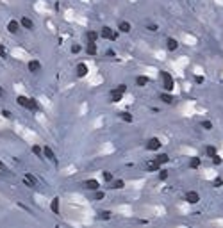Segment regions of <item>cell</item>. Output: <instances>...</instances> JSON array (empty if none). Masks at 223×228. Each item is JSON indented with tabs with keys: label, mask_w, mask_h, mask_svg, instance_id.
I'll return each instance as SVG.
<instances>
[{
	"label": "cell",
	"mask_w": 223,
	"mask_h": 228,
	"mask_svg": "<svg viewBox=\"0 0 223 228\" xmlns=\"http://www.w3.org/2000/svg\"><path fill=\"white\" fill-rule=\"evenodd\" d=\"M16 102L20 107L23 109H29V111H38V100L36 98H29V96H18Z\"/></svg>",
	"instance_id": "1"
},
{
	"label": "cell",
	"mask_w": 223,
	"mask_h": 228,
	"mask_svg": "<svg viewBox=\"0 0 223 228\" xmlns=\"http://www.w3.org/2000/svg\"><path fill=\"white\" fill-rule=\"evenodd\" d=\"M161 80H162V87H164V91L172 93V91H173V87H175V80H173L172 73H168V72H161Z\"/></svg>",
	"instance_id": "2"
},
{
	"label": "cell",
	"mask_w": 223,
	"mask_h": 228,
	"mask_svg": "<svg viewBox=\"0 0 223 228\" xmlns=\"http://www.w3.org/2000/svg\"><path fill=\"white\" fill-rule=\"evenodd\" d=\"M100 38H104V39H109V41H114L116 38H118V34L112 31L111 27H102V31H100V34H98Z\"/></svg>",
	"instance_id": "3"
},
{
	"label": "cell",
	"mask_w": 223,
	"mask_h": 228,
	"mask_svg": "<svg viewBox=\"0 0 223 228\" xmlns=\"http://www.w3.org/2000/svg\"><path fill=\"white\" fill-rule=\"evenodd\" d=\"M184 200H186L189 205H195V203H198V201H200V194H198L196 191H187V193H186V196H184Z\"/></svg>",
	"instance_id": "4"
},
{
	"label": "cell",
	"mask_w": 223,
	"mask_h": 228,
	"mask_svg": "<svg viewBox=\"0 0 223 228\" xmlns=\"http://www.w3.org/2000/svg\"><path fill=\"white\" fill-rule=\"evenodd\" d=\"M161 139L159 137H152V139H148V145H146V150H150V152H157L159 148H161Z\"/></svg>",
	"instance_id": "5"
},
{
	"label": "cell",
	"mask_w": 223,
	"mask_h": 228,
	"mask_svg": "<svg viewBox=\"0 0 223 228\" xmlns=\"http://www.w3.org/2000/svg\"><path fill=\"white\" fill-rule=\"evenodd\" d=\"M27 68H29V72H31V73H38L41 70V62L36 61V59H32V61L27 62Z\"/></svg>",
	"instance_id": "6"
},
{
	"label": "cell",
	"mask_w": 223,
	"mask_h": 228,
	"mask_svg": "<svg viewBox=\"0 0 223 228\" xmlns=\"http://www.w3.org/2000/svg\"><path fill=\"white\" fill-rule=\"evenodd\" d=\"M20 25L23 27V29H27V31H32V29H34V21H32L29 16H23V18L20 20Z\"/></svg>",
	"instance_id": "7"
},
{
	"label": "cell",
	"mask_w": 223,
	"mask_h": 228,
	"mask_svg": "<svg viewBox=\"0 0 223 228\" xmlns=\"http://www.w3.org/2000/svg\"><path fill=\"white\" fill-rule=\"evenodd\" d=\"M43 155L47 157L48 160H52V162L57 160V159H55V153H54V150H52L50 146H43Z\"/></svg>",
	"instance_id": "8"
},
{
	"label": "cell",
	"mask_w": 223,
	"mask_h": 228,
	"mask_svg": "<svg viewBox=\"0 0 223 228\" xmlns=\"http://www.w3.org/2000/svg\"><path fill=\"white\" fill-rule=\"evenodd\" d=\"M20 21H16V20H11L9 23H7V31L11 32V34H16V32L20 31Z\"/></svg>",
	"instance_id": "9"
},
{
	"label": "cell",
	"mask_w": 223,
	"mask_h": 228,
	"mask_svg": "<svg viewBox=\"0 0 223 228\" xmlns=\"http://www.w3.org/2000/svg\"><path fill=\"white\" fill-rule=\"evenodd\" d=\"M86 75H88V64H86V62H81V64H77V77L84 79Z\"/></svg>",
	"instance_id": "10"
},
{
	"label": "cell",
	"mask_w": 223,
	"mask_h": 228,
	"mask_svg": "<svg viewBox=\"0 0 223 228\" xmlns=\"http://www.w3.org/2000/svg\"><path fill=\"white\" fill-rule=\"evenodd\" d=\"M166 48H168L170 52H175V50L179 48V41L173 39V38H168V39H166Z\"/></svg>",
	"instance_id": "11"
},
{
	"label": "cell",
	"mask_w": 223,
	"mask_h": 228,
	"mask_svg": "<svg viewBox=\"0 0 223 228\" xmlns=\"http://www.w3.org/2000/svg\"><path fill=\"white\" fill-rule=\"evenodd\" d=\"M84 186H86V189L96 191V189L100 187V184H98V180H95V178H89V180H86V182H84Z\"/></svg>",
	"instance_id": "12"
},
{
	"label": "cell",
	"mask_w": 223,
	"mask_h": 228,
	"mask_svg": "<svg viewBox=\"0 0 223 228\" xmlns=\"http://www.w3.org/2000/svg\"><path fill=\"white\" fill-rule=\"evenodd\" d=\"M146 84H148V77H146V75H138V77H136V86L145 87Z\"/></svg>",
	"instance_id": "13"
},
{
	"label": "cell",
	"mask_w": 223,
	"mask_h": 228,
	"mask_svg": "<svg viewBox=\"0 0 223 228\" xmlns=\"http://www.w3.org/2000/svg\"><path fill=\"white\" fill-rule=\"evenodd\" d=\"M86 53H88V55H95V53H96V43L88 41V45H86Z\"/></svg>",
	"instance_id": "14"
},
{
	"label": "cell",
	"mask_w": 223,
	"mask_h": 228,
	"mask_svg": "<svg viewBox=\"0 0 223 228\" xmlns=\"http://www.w3.org/2000/svg\"><path fill=\"white\" fill-rule=\"evenodd\" d=\"M25 184H27L29 187H36L38 186V180H36L31 173H27V175H25Z\"/></svg>",
	"instance_id": "15"
},
{
	"label": "cell",
	"mask_w": 223,
	"mask_h": 228,
	"mask_svg": "<svg viewBox=\"0 0 223 228\" xmlns=\"http://www.w3.org/2000/svg\"><path fill=\"white\" fill-rule=\"evenodd\" d=\"M118 29H120V32H123V34H127V32H130V23L129 21H120V25H118Z\"/></svg>",
	"instance_id": "16"
},
{
	"label": "cell",
	"mask_w": 223,
	"mask_h": 228,
	"mask_svg": "<svg viewBox=\"0 0 223 228\" xmlns=\"http://www.w3.org/2000/svg\"><path fill=\"white\" fill-rule=\"evenodd\" d=\"M153 160H155V162H157V164L161 166V164H166V162L170 160V157L166 155V153H161V155H157V157H155Z\"/></svg>",
	"instance_id": "17"
},
{
	"label": "cell",
	"mask_w": 223,
	"mask_h": 228,
	"mask_svg": "<svg viewBox=\"0 0 223 228\" xmlns=\"http://www.w3.org/2000/svg\"><path fill=\"white\" fill-rule=\"evenodd\" d=\"M59 207H61V205H59V198H54L52 203H50L52 212H54V214H59Z\"/></svg>",
	"instance_id": "18"
},
{
	"label": "cell",
	"mask_w": 223,
	"mask_h": 228,
	"mask_svg": "<svg viewBox=\"0 0 223 228\" xmlns=\"http://www.w3.org/2000/svg\"><path fill=\"white\" fill-rule=\"evenodd\" d=\"M161 100L164 102V104H168V105H170V104H173V96H172L170 93H168V91H164V93L161 94Z\"/></svg>",
	"instance_id": "19"
},
{
	"label": "cell",
	"mask_w": 223,
	"mask_h": 228,
	"mask_svg": "<svg viewBox=\"0 0 223 228\" xmlns=\"http://www.w3.org/2000/svg\"><path fill=\"white\" fill-rule=\"evenodd\" d=\"M123 94H125V93H122V91H118V89H114V91H112V93H111V98H112V102H120V100H122V98H123Z\"/></svg>",
	"instance_id": "20"
},
{
	"label": "cell",
	"mask_w": 223,
	"mask_h": 228,
	"mask_svg": "<svg viewBox=\"0 0 223 228\" xmlns=\"http://www.w3.org/2000/svg\"><path fill=\"white\" fill-rule=\"evenodd\" d=\"M216 153H218V150H216L214 146H205V155H207V157H211V159H213Z\"/></svg>",
	"instance_id": "21"
},
{
	"label": "cell",
	"mask_w": 223,
	"mask_h": 228,
	"mask_svg": "<svg viewBox=\"0 0 223 228\" xmlns=\"http://www.w3.org/2000/svg\"><path fill=\"white\" fill-rule=\"evenodd\" d=\"M86 38H88V41L96 43V39H98V34H96V32H93V31H88V34H86Z\"/></svg>",
	"instance_id": "22"
},
{
	"label": "cell",
	"mask_w": 223,
	"mask_h": 228,
	"mask_svg": "<svg viewBox=\"0 0 223 228\" xmlns=\"http://www.w3.org/2000/svg\"><path fill=\"white\" fill-rule=\"evenodd\" d=\"M32 153L36 157H43V148H41L40 145H34L32 146Z\"/></svg>",
	"instance_id": "23"
},
{
	"label": "cell",
	"mask_w": 223,
	"mask_h": 228,
	"mask_svg": "<svg viewBox=\"0 0 223 228\" xmlns=\"http://www.w3.org/2000/svg\"><path fill=\"white\" fill-rule=\"evenodd\" d=\"M112 189H123L125 187V182L123 180H112Z\"/></svg>",
	"instance_id": "24"
},
{
	"label": "cell",
	"mask_w": 223,
	"mask_h": 228,
	"mask_svg": "<svg viewBox=\"0 0 223 228\" xmlns=\"http://www.w3.org/2000/svg\"><path fill=\"white\" fill-rule=\"evenodd\" d=\"M146 167H148V171H159V164H157V162H155V160H152V162H148V164H146Z\"/></svg>",
	"instance_id": "25"
},
{
	"label": "cell",
	"mask_w": 223,
	"mask_h": 228,
	"mask_svg": "<svg viewBox=\"0 0 223 228\" xmlns=\"http://www.w3.org/2000/svg\"><path fill=\"white\" fill-rule=\"evenodd\" d=\"M189 166L195 169V167H200V157H195L193 155V159H191V162H189Z\"/></svg>",
	"instance_id": "26"
},
{
	"label": "cell",
	"mask_w": 223,
	"mask_h": 228,
	"mask_svg": "<svg viewBox=\"0 0 223 228\" xmlns=\"http://www.w3.org/2000/svg\"><path fill=\"white\" fill-rule=\"evenodd\" d=\"M203 176H205V178H209V180H213L214 176H218V175H216V171H214V169H205Z\"/></svg>",
	"instance_id": "27"
},
{
	"label": "cell",
	"mask_w": 223,
	"mask_h": 228,
	"mask_svg": "<svg viewBox=\"0 0 223 228\" xmlns=\"http://www.w3.org/2000/svg\"><path fill=\"white\" fill-rule=\"evenodd\" d=\"M184 41L187 43V45H196V39H195L193 36H186V34H184Z\"/></svg>",
	"instance_id": "28"
},
{
	"label": "cell",
	"mask_w": 223,
	"mask_h": 228,
	"mask_svg": "<svg viewBox=\"0 0 223 228\" xmlns=\"http://www.w3.org/2000/svg\"><path fill=\"white\" fill-rule=\"evenodd\" d=\"M104 180H105V182H112V175L109 171H104Z\"/></svg>",
	"instance_id": "29"
},
{
	"label": "cell",
	"mask_w": 223,
	"mask_h": 228,
	"mask_svg": "<svg viewBox=\"0 0 223 228\" xmlns=\"http://www.w3.org/2000/svg\"><path fill=\"white\" fill-rule=\"evenodd\" d=\"M122 120L130 123V121H132V116H130V114H127V112H122Z\"/></svg>",
	"instance_id": "30"
},
{
	"label": "cell",
	"mask_w": 223,
	"mask_h": 228,
	"mask_svg": "<svg viewBox=\"0 0 223 228\" xmlns=\"http://www.w3.org/2000/svg\"><path fill=\"white\" fill-rule=\"evenodd\" d=\"M0 57H2V59L7 57V50H6V46H2V45H0Z\"/></svg>",
	"instance_id": "31"
},
{
	"label": "cell",
	"mask_w": 223,
	"mask_h": 228,
	"mask_svg": "<svg viewBox=\"0 0 223 228\" xmlns=\"http://www.w3.org/2000/svg\"><path fill=\"white\" fill-rule=\"evenodd\" d=\"M159 178H161V180H166V178H168V171H164V169H159Z\"/></svg>",
	"instance_id": "32"
},
{
	"label": "cell",
	"mask_w": 223,
	"mask_h": 228,
	"mask_svg": "<svg viewBox=\"0 0 223 228\" xmlns=\"http://www.w3.org/2000/svg\"><path fill=\"white\" fill-rule=\"evenodd\" d=\"M100 218L102 219H109L111 218V212H109V210H104V212H100Z\"/></svg>",
	"instance_id": "33"
},
{
	"label": "cell",
	"mask_w": 223,
	"mask_h": 228,
	"mask_svg": "<svg viewBox=\"0 0 223 228\" xmlns=\"http://www.w3.org/2000/svg\"><path fill=\"white\" fill-rule=\"evenodd\" d=\"M81 52V45H71V53H79Z\"/></svg>",
	"instance_id": "34"
},
{
	"label": "cell",
	"mask_w": 223,
	"mask_h": 228,
	"mask_svg": "<svg viewBox=\"0 0 223 228\" xmlns=\"http://www.w3.org/2000/svg\"><path fill=\"white\" fill-rule=\"evenodd\" d=\"M202 127L205 128V130H211V128H213V123H211V121H203Z\"/></svg>",
	"instance_id": "35"
},
{
	"label": "cell",
	"mask_w": 223,
	"mask_h": 228,
	"mask_svg": "<svg viewBox=\"0 0 223 228\" xmlns=\"http://www.w3.org/2000/svg\"><path fill=\"white\" fill-rule=\"evenodd\" d=\"M102 198H104V193H102V191H96V193H95V200H102Z\"/></svg>",
	"instance_id": "36"
},
{
	"label": "cell",
	"mask_w": 223,
	"mask_h": 228,
	"mask_svg": "<svg viewBox=\"0 0 223 228\" xmlns=\"http://www.w3.org/2000/svg\"><path fill=\"white\" fill-rule=\"evenodd\" d=\"M116 89H118V91H122V93H125V91H127V86H125V84H120Z\"/></svg>",
	"instance_id": "37"
},
{
	"label": "cell",
	"mask_w": 223,
	"mask_h": 228,
	"mask_svg": "<svg viewBox=\"0 0 223 228\" xmlns=\"http://www.w3.org/2000/svg\"><path fill=\"white\" fill-rule=\"evenodd\" d=\"M213 225H216V226H223V219H216V221H213Z\"/></svg>",
	"instance_id": "38"
},
{
	"label": "cell",
	"mask_w": 223,
	"mask_h": 228,
	"mask_svg": "<svg viewBox=\"0 0 223 228\" xmlns=\"http://www.w3.org/2000/svg\"><path fill=\"white\" fill-rule=\"evenodd\" d=\"M2 116H4V118H11V112L7 109H4V111H2Z\"/></svg>",
	"instance_id": "39"
},
{
	"label": "cell",
	"mask_w": 223,
	"mask_h": 228,
	"mask_svg": "<svg viewBox=\"0 0 223 228\" xmlns=\"http://www.w3.org/2000/svg\"><path fill=\"white\" fill-rule=\"evenodd\" d=\"M157 29H159L157 25H148V31H152V32H155V31H157Z\"/></svg>",
	"instance_id": "40"
},
{
	"label": "cell",
	"mask_w": 223,
	"mask_h": 228,
	"mask_svg": "<svg viewBox=\"0 0 223 228\" xmlns=\"http://www.w3.org/2000/svg\"><path fill=\"white\" fill-rule=\"evenodd\" d=\"M4 96H6V91H4V87L0 86V98H4Z\"/></svg>",
	"instance_id": "41"
},
{
	"label": "cell",
	"mask_w": 223,
	"mask_h": 228,
	"mask_svg": "<svg viewBox=\"0 0 223 228\" xmlns=\"http://www.w3.org/2000/svg\"><path fill=\"white\" fill-rule=\"evenodd\" d=\"M0 169H2V171H7V167H6V164H4L2 160H0Z\"/></svg>",
	"instance_id": "42"
},
{
	"label": "cell",
	"mask_w": 223,
	"mask_h": 228,
	"mask_svg": "<svg viewBox=\"0 0 223 228\" xmlns=\"http://www.w3.org/2000/svg\"><path fill=\"white\" fill-rule=\"evenodd\" d=\"M216 2H218V4H220V6H223V0H216Z\"/></svg>",
	"instance_id": "43"
},
{
	"label": "cell",
	"mask_w": 223,
	"mask_h": 228,
	"mask_svg": "<svg viewBox=\"0 0 223 228\" xmlns=\"http://www.w3.org/2000/svg\"><path fill=\"white\" fill-rule=\"evenodd\" d=\"M221 157H223V150H221Z\"/></svg>",
	"instance_id": "44"
}]
</instances>
